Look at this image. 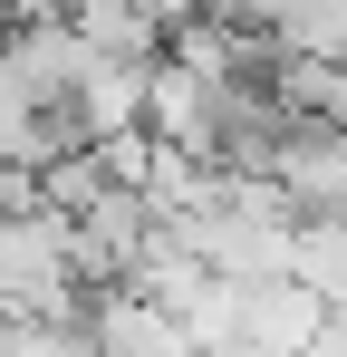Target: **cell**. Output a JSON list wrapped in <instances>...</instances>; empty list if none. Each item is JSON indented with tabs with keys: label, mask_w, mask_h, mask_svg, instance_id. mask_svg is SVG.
<instances>
[{
	"label": "cell",
	"mask_w": 347,
	"mask_h": 357,
	"mask_svg": "<svg viewBox=\"0 0 347 357\" xmlns=\"http://www.w3.org/2000/svg\"><path fill=\"white\" fill-rule=\"evenodd\" d=\"M241 290V338L251 348H270V357H309V338H318V319H328V299L318 290H299V280H231Z\"/></svg>",
	"instance_id": "obj_3"
},
{
	"label": "cell",
	"mask_w": 347,
	"mask_h": 357,
	"mask_svg": "<svg viewBox=\"0 0 347 357\" xmlns=\"http://www.w3.org/2000/svg\"><path fill=\"white\" fill-rule=\"evenodd\" d=\"M270 183H280L289 213H347V126H289L280 155H270Z\"/></svg>",
	"instance_id": "obj_2"
},
{
	"label": "cell",
	"mask_w": 347,
	"mask_h": 357,
	"mask_svg": "<svg viewBox=\"0 0 347 357\" xmlns=\"http://www.w3.org/2000/svg\"><path fill=\"white\" fill-rule=\"evenodd\" d=\"M77 338H87V357H193L183 319L155 309V299H135V290H87Z\"/></svg>",
	"instance_id": "obj_1"
}]
</instances>
